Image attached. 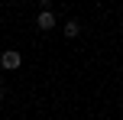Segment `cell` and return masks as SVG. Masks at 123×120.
<instances>
[{
	"instance_id": "obj_1",
	"label": "cell",
	"mask_w": 123,
	"mask_h": 120,
	"mask_svg": "<svg viewBox=\"0 0 123 120\" xmlns=\"http://www.w3.org/2000/svg\"><path fill=\"white\" fill-rule=\"evenodd\" d=\"M0 65H3L6 71H16L19 65H23V55H19V52H13V49H10V52H3V55H0Z\"/></svg>"
},
{
	"instance_id": "obj_3",
	"label": "cell",
	"mask_w": 123,
	"mask_h": 120,
	"mask_svg": "<svg viewBox=\"0 0 123 120\" xmlns=\"http://www.w3.org/2000/svg\"><path fill=\"white\" fill-rule=\"evenodd\" d=\"M78 32H81V26L74 23V19H68V23H65V36H68V39H74Z\"/></svg>"
},
{
	"instance_id": "obj_4",
	"label": "cell",
	"mask_w": 123,
	"mask_h": 120,
	"mask_svg": "<svg viewBox=\"0 0 123 120\" xmlns=\"http://www.w3.org/2000/svg\"><path fill=\"white\" fill-rule=\"evenodd\" d=\"M0 97H3V88H0Z\"/></svg>"
},
{
	"instance_id": "obj_2",
	"label": "cell",
	"mask_w": 123,
	"mask_h": 120,
	"mask_svg": "<svg viewBox=\"0 0 123 120\" xmlns=\"http://www.w3.org/2000/svg\"><path fill=\"white\" fill-rule=\"evenodd\" d=\"M36 26H39V29H52V26H55V13H52V10H42L39 19H36Z\"/></svg>"
}]
</instances>
